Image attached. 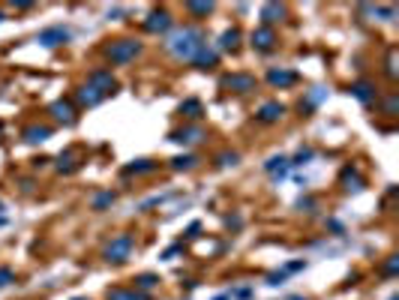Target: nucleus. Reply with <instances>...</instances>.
<instances>
[{
  "label": "nucleus",
  "mask_w": 399,
  "mask_h": 300,
  "mask_svg": "<svg viewBox=\"0 0 399 300\" xmlns=\"http://www.w3.org/2000/svg\"><path fill=\"white\" fill-rule=\"evenodd\" d=\"M135 54H138V42H132V39L111 42V48H108V60H114V63H126V60H132Z\"/></svg>",
  "instance_id": "obj_1"
},
{
  "label": "nucleus",
  "mask_w": 399,
  "mask_h": 300,
  "mask_svg": "<svg viewBox=\"0 0 399 300\" xmlns=\"http://www.w3.org/2000/svg\"><path fill=\"white\" fill-rule=\"evenodd\" d=\"M171 48H174V54H183V57H192L198 48H201V42H198V33H192V30H183L174 42H171Z\"/></svg>",
  "instance_id": "obj_2"
},
{
  "label": "nucleus",
  "mask_w": 399,
  "mask_h": 300,
  "mask_svg": "<svg viewBox=\"0 0 399 300\" xmlns=\"http://www.w3.org/2000/svg\"><path fill=\"white\" fill-rule=\"evenodd\" d=\"M222 84H225V87H231V90H237V93H246V90H252V87H255V81H252L249 75H228Z\"/></svg>",
  "instance_id": "obj_3"
},
{
  "label": "nucleus",
  "mask_w": 399,
  "mask_h": 300,
  "mask_svg": "<svg viewBox=\"0 0 399 300\" xmlns=\"http://www.w3.org/2000/svg\"><path fill=\"white\" fill-rule=\"evenodd\" d=\"M282 111H285L282 105L270 102V105H264V108H261V114H258V117H261L264 123H273V120H279V117H282Z\"/></svg>",
  "instance_id": "obj_4"
},
{
  "label": "nucleus",
  "mask_w": 399,
  "mask_h": 300,
  "mask_svg": "<svg viewBox=\"0 0 399 300\" xmlns=\"http://www.w3.org/2000/svg\"><path fill=\"white\" fill-rule=\"evenodd\" d=\"M273 30H258V33H252V45H258V48H273Z\"/></svg>",
  "instance_id": "obj_5"
},
{
  "label": "nucleus",
  "mask_w": 399,
  "mask_h": 300,
  "mask_svg": "<svg viewBox=\"0 0 399 300\" xmlns=\"http://www.w3.org/2000/svg\"><path fill=\"white\" fill-rule=\"evenodd\" d=\"M51 111H54V117H57V120H66V123H72V120H75L72 105H66V102H54V105H51Z\"/></svg>",
  "instance_id": "obj_6"
},
{
  "label": "nucleus",
  "mask_w": 399,
  "mask_h": 300,
  "mask_svg": "<svg viewBox=\"0 0 399 300\" xmlns=\"http://www.w3.org/2000/svg\"><path fill=\"white\" fill-rule=\"evenodd\" d=\"M78 99H81V105H96V102L102 99V93H99L96 87H81V93H78Z\"/></svg>",
  "instance_id": "obj_7"
},
{
  "label": "nucleus",
  "mask_w": 399,
  "mask_h": 300,
  "mask_svg": "<svg viewBox=\"0 0 399 300\" xmlns=\"http://www.w3.org/2000/svg\"><path fill=\"white\" fill-rule=\"evenodd\" d=\"M150 18H153V21H147L150 30H165V27L171 24V21H168V12H153Z\"/></svg>",
  "instance_id": "obj_8"
},
{
  "label": "nucleus",
  "mask_w": 399,
  "mask_h": 300,
  "mask_svg": "<svg viewBox=\"0 0 399 300\" xmlns=\"http://www.w3.org/2000/svg\"><path fill=\"white\" fill-rule=\"evenodd\" d=\"M90 81H93V84H102V87H99V93H108V90L114 87V78H111V75H105V72L90 75Z\"/></svg>",
  "instance_id": "obj_9"
},
{
  "label": "nucleus",
  "mask_w": 399,
  "mask_h": 300,
  "mask_svg": "<svg viewBox=\"0 0 399 300\" xmlns=\"http://www.w3.org/2000/svg\"><path fill=\"white\" fill-rule=\"evenodd\" d=\"M39 39H42L45 45H54V39H60V42L66 39V30H48V33H42Z\"/></svg>",
  "instance_id": "obj_10"
},
{
  "label": "nucleus",
  "mask_w": 399,
  "mask_h": 300,
  "mask_svg": "<svg viewBox=\"0 0 399 300\" xmlns=\"http://www.w3.org/2000/svg\"><path fill=\"white\" fill-rule=\"evenodd\" d=\"M294 72H270V84H291Z\"/></svg>",
  "instance_id": "obj_11"
},
{
  "label": "nucleus",
  "mask_w": 399,
  "mask_h": 300,
  "mask_svg": "<svg viewBox=\"0 0 399 300\" xmlns=\"http://www.w3.org/2000/svg\"><path fill=\"white\" fill-rule=\"evenodd\" d=\"M237 39H240V33H237V30H228V33L222 36V48H234Z\"/></svg>",
  "instance_id": "obj_12"
},
{
  "label": "nucleus",
  "mask_w": 399,
  "mask_h": 300,
  "mask_svg": "<svg viewBox=\"0 0 399 300\" xmlns=\"http://www.w3.org/2000/svg\"><path fill=\"white\" fill-rule=\"evenodd\" d=\"M351 90H354V96H357V99H363V102H369V99H372L369 84H357V87H351Z\"/></svg>",
  "instance_id": "obj_13"
},
{
  "label": "nucleus",
  "mask_w": 399,
  "mask_h": 300,
  "mask_svg": "<svg viewBox=\"0 0 399 300\" xmlns=\"http://www.w3.org/2000/svg\"><path fill=\"white\" fill-rule=\"evenodd\" d=\"M27 135H30L27 141H45V138H48V129H45V126H39V129H30Z\"/></svg>",
  "instance_id": "obj_14"
},
{
  "label": "nucleus",
  "mask_w": 399,
  "mask_h": 300,
  "mask_svg": "<svg viewBox=\"0 0 399 300\" xmlns=\"http://www.w3.org/2000/svg\"><path fill=\"white\" fill-rule=\"evenodd\" d=\"M180 111H189V114H186V117H198V111H201V105H198V102H195V99H189V102H186V105H183V108H180Z\"/></svg>",
  "instance_id": "obj_15"
}]
</instances>
